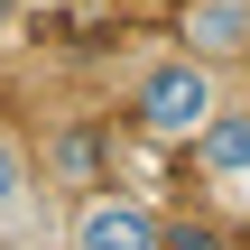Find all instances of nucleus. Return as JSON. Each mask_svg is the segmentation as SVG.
I'll use <instances>...</instances> for the list:
<instances>
[{
	"label": "nucleus",
	"instance_id": "7ed1b4c3",
	"mask_svg": "<svg viewBox=\"0 0 250 250\" xmlns=\"http://www.w3.org/2000/svg\"><path fill=\"white\" fill-rule=\"evenodd\" d=\"M176 46H195L213 74L250 65V0H186L176 9Z\"/></svg>",
	"mask_w": 250,
	"mask_h": 250
},
{
	"label": "nucleus",
	"instance_id": "20e7f679",
	"mask_svg": "<svg viewBox=\"0 0 250 250\" xmlns=\"http://www.w3.org/2000/svg\"><path fill=\"white\" fill-rule=\"evenodd\" d=\"M195 167L223 186V195H250V102H223L195 139Z\"/></svg>",
	"mask_w": 250,
	"mask_h": 250
},
{
	"label": "nucleus",
	"instance_id": "f257e3e1",
	"mask_svg": "<svg viewBox=\"0 0 250 250\" xmlns=\"http://www.w3.org/2000/svg\"><path fill=\"white\" fill-rule=\"evenodd\" d=\"M213 111H223V93H213V65L195 46H167V56H148L130 74V121L148 139H167V148H195Z\"/></svg>",
	"mask_w": 250,
	"mask_h": 250
},
{
	"label": "nucleus",
	"instance_id": "f03ea898",
	"mask_svg": "<svg viewBox=\"0 0 250 250\" xmlns=\"http://www.w3.org/2000/svg\"><path fill=\"white\" fill-rule=\"evenodd\" d=\"M65 232L83 250H158V241H176V223L148 213V204H130V195H83V213H74Z\"/></svg>",
	"mask_w": 250,
	"mask_h": 250
},
{
	"label": "nucleus",
	"instance_id": "39448f33",
	"mask_svg": "<svg viewBox=\"0 0 250 250\" xmlns=\"http://www.w3.org/2000/svg\"><path fill=\"white\" fill-rule=\"evenodd\" d=\"M28 186H37V167H28V148H19V139L0 130V223H9V213L28 204Z\"/></svg>",
	"mask_w": 250,
	"mask_h": 250
}]
</instances>
